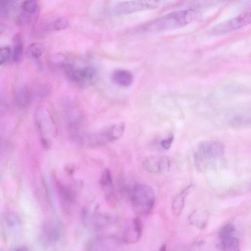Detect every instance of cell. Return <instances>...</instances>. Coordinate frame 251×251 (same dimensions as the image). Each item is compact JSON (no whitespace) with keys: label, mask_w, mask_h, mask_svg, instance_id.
I'll return each mask as SVG.
<instances>
[{"label":"cell","mask_w":251,"mask_h":251,"mask_svg":"<svg viewBox=\"0 0 251 251\" xmlns=\"http://www.w3.org/2000/svg\"><path fill=\"white\" fill-rule=\"evenodd\" d=\"M198 16L199 12L193 8L173 12L142 25L137 31L149 33L181 27L191 23Z\"/></svg>","instance_id":"6da1fadb"},{"label":"cell","mask_w":251,"mask_h":251,"mask_svg":"<svg viewBox=\"0 0 251 251\" xmlns=\"http://www.w3.org/2000/svg\"><path fill=\"white\" fill-rule=\"evenodd\" d=\"M224 152V146L219 142L206 140L200 143L194 155L196 170L201 172L213 167L223 157Z\"/></svg>","instance_id":"7a4b0ae2"},{"label":"cell","mask_w":251,"mask_h":251,"mask_svg":"<svg viewBox=\"0 0 251 251\" xmlns=\"http://www.w3.org/2000/svg\"><path fill=\"white\" fill-rule=\"evenodd\" d=\"M130 199L134 211L138 214L146 215L152 210L155 197L154 191L150 186L139 184L132 189Z\"/></svg>","instance_id":"3957f363"},{"label":"cell","mask_w":251,"mask_h":251,"mask_svg":"<svg viewBox=\"0 0 251 251\" xmlns=\"http://www.w3.org/2000/svg\"><path fill=\"white\" fill-rule=\"evenodd\" d=\"M65 61L61 66L63 68L68 78L81 88H86L95 83L98 78L95 68L92 66L76 68Z\"/></svg>","instance_id":"277c9868"},{"label":"cell","mask_w":251,"mask_h":251,"mask_svg":"<svg viewBox=\"0 0 251 251\" xmlns=\"http://www.w3.org/2000/svg\"><path fill=\"white\" fill-rule=\"evenodd\" d=\"M161 1L155 0H130L120 2L112 8V12L116 15H123L139 11L158 7Z\"/></svg>","instance_id":"5b68a950"},{"label":"cell","mask_w":251,"mask_h":251,"mask_svg":"<svg viewBox=\"0 0 251 251\" xmlns=\"http://www.w3.org/2000/svg\"><path fill=\"white\" fill-rule=\"evenodd\" d=\"M251 12H245L234 18L221 23L212 29L214 34H222L240 28L251 22Z\"/></svg>","instance_id":"8992f818"},{"label":"cell","mask_w":251,"mask_h":251,"mask_svg":"<svg viewBox=\"0 0 251 251\" xmlns=\"http://www.w3.org/2000/svg\"><path fill=\"white\" fill-rule=\"evenodd\" d=\"M235 228L231 224H226L220 230L218 237L223 251H239L238 239L234 236Z\"/></svg>","instance_id":"52a82bcc"},{"label":"cell","mask_w":251,"mask_h":251,"mask_svg":"<svg viewBox=\"0 0 251 251\" xmlns=\"http://www.w3.org/2000/svg\"><path fill=\"white\" fill-rule=\"evenodd\" d=\"M143 232V225L138 217L133 218L128 221L124 227L122 239L128 244H134L140 239Z\"/></svg>","instance_id":"ba28073f"},{"label":"cell","mask_w":251,"mask_h":251,"mask_svg":"<svg viewBox=\"0 0 251 251\" xmlns=\"http://www.w3.org/2000/svg\"><path fill=\"white\" fill-rule=\"evenodd\" d=\"M144 166L148 172L153 174H162L168 171L170 162L166 157L152 156L146 159Z\"/></svg>","instance_id":"9c48e42d"},{"label":"cell","mask_w":251,"mask_h":251,"mask_svg":"<svg viewBox=\"0 0 251 251\" xmlns=\"http://www.w3.org/2000/svg\"><path fill=\"white\" fill-rule=\"evenodd\" d=\"M179 251H223V250L217 236L215 239H204L182 247Z\"/></svg>","instance_id":"30bf717a"},{"label":"cell","mask_w":251,"mask_h":251,"mask_svg":"<svg viewBox=\"0 0 251 251\" xmlns=\"http://www.w3.org/2000/svg\"><path fill=\"white\" fill-rule=\"evenodd\" d=\"M117 139L112 126L91 135L88 140L91 146L95 147Z\"/></svg>","instance_id":"8fae6325"},{"label":"cell","mask_w":251,"mask_h":251,"mask_svg":"<svg viewBox=\"0 0 251 251\" xmlns=\"http://www.w3.org/2000/svg\"><path fill=\"white\" fill-rule=\"evenodd\" d=\"M113 243L114 241L112 238L97 236L88 241L86 251H111Z\"/></svg>","instance_id":"7c38bea8"},{"label":"cell","mask_w":251,"mask_h":251,"mask_svg":"<svg viewBox=\"0 0 251 251\" xmlns=\"http://www.w3.org/2000/svg\"><path fill=\"white\" fill-rule=\"evenodd\" d=\"M44 232L48 240L55 242L60 238L63 232V226L59 220H51L46 224Z\"/></svg>","instance_id":"4fadbf2b"},{"label":"cell","mask_w":251,"mask_h":251,"mask_svg":"<svg viewBox=\"0 0 251 251\" xmlns=\"http://www.w3.org/2000/svg\"><path fill=\"white\" fill-rule=\"evenodd\" d=\"M209 218V213L206 210L197 209L191 213L188 220L192 226L200 229H203L207 226Z\"/></svg>","instance_id":"5bb4252c"},{"label":"cell","mask_w":251,"mask_h":251,"mask_svg":"<svg viewBox=\"0 0 251 251\" xmlns=\"http://www.w3.org/2000/svg\"><path fill=\"white\" fill-rule=\"evenodd\" d=\"M111 78L116 85L124 87L130 86L133 79L131 73L124 69H117L114 71Z\"/></svg>","instance_id":"9a60e30c"},{"label":"cell","mask_w":251,"mask_h":251,"mask_svg":"<svg viewBox=\"0 0 251 251\" xmlns=\"http://www.w3.org/2000/svg\"><path fill=\"white\" fill-rule=\"evenodd\" d=\"M192 185H189L183 189L174 198L172 203V209L175 216H179L184 206L185 201L188 195Z\"/></svg>","instance_id":"2e32d148"},{"label":"cell","mask_w":251,"mask_h":251,"mask_svg":"<svg viewBox=\"0 0 251 251\" xmlns=\"http://www.w3.org/2000/svg\"><path fill=\"white\" fill-rule=\"evenodd\" d=\"M58 190L64 209L66 212H69L71 206L75 201V193L72 189L64 185H60Z\"/></svg>","instance_id":"e0dca14e"},{"label":"cell","mask_w":251,"mask_h":251,"mask_svg":"<svg viewBox=\"0 0 251 251\" xmlns=\"http://www.w3.org/2000/svg\"><path fill=\"white\" fill-rule=\"evenodd\" d=\"M100 184L105 190L107 199L111 201L113 198L112 178L109 169L103 170L100 178Z\"/></svg>","instance_id":"ac0fdd59"},{"label":"cell","mask_w":251,"mask_h":251,"mask_svg":"<svg viewBox=\"0 0 251 251\" xmlns=\"http://www.w3.org/2000/svg\"><path fill=\"white\" fill-rule=\"evenodd\" d=\"M30 94L25 87L18 88L14 93V100L17 105L20 108H25L30 102Z\"/></svg>","instance_id":"d6986e66"},{"label":"cell","mask_w":251,"mask_h":251,"mask_svg":"<svg viewBox=\"0 0 251 251\" xmlns=\"http://www.w3.org/2000/svg\"><path fill=\"white\" fill-rule=\"evenodd\" d=\"M23 55V44L19 33L15 34L13 38L12 58L14 62L21 60Z\"/></svg>","instance_id":"ffe728a7"},{"label":"cell","mask_w":251,"mask_h":251,"mask_svg":"<svg viewBox=\"0 0 251 251\" xmlns=\"http://www.w3.org/2000/svg\"><path fill=\"white\" fill-rule=\"evenodd\" d=\"M44 50V47L42 44L34 42L29 45L27 49V52L32 58L38 59L42 55Z\"/></svg>","instance_id":"44dd1931"},{"label":"cell","mask_w":251,"mask_h":251,"mask_svg":"<svg viewBox=\"0 0 251 251\" xmlns=\"http://www.w3.org/2000/svg\"><path fill=\"white\" fill-rule=\"evenodd\" d=\"M21 7L28 14H34L38 9V2L36 0H25L22 2Z\"/></svg>","instance_id":"7402d4cb"},{"label":"cell","mask_w":251,"mask_h":251,"mask_svg":"<svg viewBox=\"0 0 251 251\" xmlns=\"http://www.w3.org/2000/svg\"><path fill=\"white\" fill-rule=\"evenodd\" d=\"M11 55V50L8 46L0 47V66L4 64Z\"/></svg>","instance_id":"603a6c76"},{"label":"cell","mask_w":251,"mask_h":251,"mask_svg":"<svg viewBox=\"0 0 251 251\" xmlns=\"http://www.w3.org/2000/svg\"><path fill=\"white\" fill-rule=\"evenodd\" d=\"M69 25L68 20L63 17L56 19L52 25V28L55 30H60L66 28Z\"/></svg>","instance_id":"cb8c5ba5"},{"label":"cell","mask_w":251,"mask_h":251,"mask_svg":"<svg viewBox=\"0 0 251 251\" xmlns=\"http://www.w3.org/2000/svg\"><path fill=\"white\" fill-rule=\"evenodd\" d=\"M6 222L11 227L16 226L19 223V219L17 216L13 213L9 214L6 217Z\"/></svg>","instance_id":"d4e9b609"},{"label":"cell","mask_w":251,"mask_h":251,"mask_svg":"<svg viewBox=\"0 0 251 251\" xmlns=\"http://www.w3.org/2000/svg\"><path fill=\"white\" fill-rule=\"evenodd\" d=\"M8 1H0V16H4L8 12L10 3Z\"/></svg>","instance_id":"484cf974"},{"label":"cell","mask_w":251,"mask_h":251,"mask_svg":"<svg viewBox=\"0 0 251 251\" xmlns=\"http://www.w3.org/2000/svg\"><path fill=\"white\" fill-rule=\"evenodd\" d=\"M174 140V136H171L167 139L162 140L161 145L165 150H169L172 146Z\"/></svg>","instance_id":"4316f807"},{"label":"cell","mask_w":251,"mask_h":251,"mask_svg":"<svg viewBox=\"0 0 251 251\" xmlns=\"http://www.w3.org/2000/svg\"><path fill=\"white\" fill-rule=\"evenodd\" d=\"M15 251H28L27 248L24 246H22L17 248Z\"/></svg>","instance_id":"83f0119b"},{"label":"cell","mask_w":251,"mask_h":251,"mask_svg":"<svg viewBox=\"0 0 251 251\" xmlns=\"http://www.w3.org/2000/svg\"><path fill=\"white\" fill-rule=\"evenodd\" d=\"M158 251H166V245H163Z\"/></svg>","instance_id":"f1b7e54d"}]
</instances>
